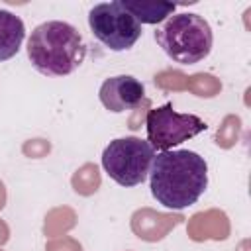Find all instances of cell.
Masks as SVG:
<instances>
[{
	"label": "cell",
	"mask_w": 251,
	"mask_h": 251,
	"mask_svg": "<svg viewBox=\"0 0 251 251\" xmlns=\"http://www.w3.org/2000/svg\"><path fill=\"white\" fill-rule=\"evenodd\" d=\"M149 186L153 198L165 208H188L208 186V165L202 155L188 149L161 151L153 159Z\"/></svg>",
	"instance_id": "cell-1"
},
{
	"label": "cell",
	"mask_w": 251,
	"mask_h": 251,
	"mask_svg": "<svg viewBox=\"0 0 251 251\" xmlns=\"http://www.w3.org/2000/svg\"><path fill=\"white\" fill-rule=\"evenodd\" d=\"M27 57L41 75L67 76L82 65L86 45L75 25L51 20L39 24L31 31L27 39Z\"/></svg>",
	"instance_id": "cell-2"
},
{
	"label": "cell",
	"mask_w": 251,
	"mask_h": 251,
	"mask_svg": "<svg viewBox=\"0 0 251 251\" xmlns=\"http://www.w3.org/2000/svg\"><path fill=\"white\" fill-rule=\"evenodd\" d=\"M155 41L175 63L194 65L210 55L214 35L210 24L202 16L182 12L171 16L165 25L157 27Z\"/></svg>",
	"instance_id": "cell-3"
},
{
	"label": "cell",
	"mask_w": 251,
	"mask_h": 251,
	"mask_svg": "<svg viewBox=\"0 0 251 251\" xmlns=\"http://www.w3.org/2000/svg\"><path fill=\"white\" fill-rule=\"evenodd\" d=\"M155 149L139 137H118L110 141L102 153V167L120 186L141 184L151 171Z\"/></svg>",
	"instance_id": "cell-4"
},
{
	"label": "cell",
	"mask_w": 251,
	"mask_h": 251,
	"mask_svg": "<svg viewBox=\"0 0 251 251\" xmlns=\"http://www.w3.org/2000/svg\"><path fill=\"white\" fill-rule=\"evenodd\" d=\"M88 25L92 35L110 51H127L141 37V24L120 0L94 4L88 12Z\"/></svg>",
	"instance_id": "cell-5"
},
{
	"label": "cell",
	"mask_w": 251,
	"mask_h": 251,
	"mask_svg": "<svg viewBox=\"0 0 251 251\" xmlns=\"http://www.w3.org/2000/svg\"><path fill=\"white\" fill-rule=\"evenodd\" d=\"M145 127H147V141L153 149L171 151V147L202 133L208 126L196 114L175 112L173 104L167 102L147 112Z\"/></svg>",
	"instance_id": "cell-6"
},
{
	"label": "cell",
	"mask_w": 251,
	"mask_h": 251,
	"mask_svg": "<svg viewBox=\"0 0 251 251\" xmlns=\"http://www.w3.org/2000/svg\"><path fill=\"white\" fill-rule=\"evenodd\" d=\"M98 96L106 110L120 114L126 110L139 108V104L145 102V88L135 76L118 75V76H110L102 82Z\"/></svg>",
	"instance_id": "cell-7"
},
{
	"label": "cell",
	"mask_w": 251,
	"mask_h": 251,
	"mask_svg": "<svg viewBox=\"0 0 251 251\" xmlns=\"http://www.w3.org/2000/svg\"><path fill=\"white\" fill-rule=\"evenodd\" d=\"M182 220L184 218L180 214L169 216V214H155L151 210H137L131 218V227L137 233V237L147 241H157L165 237V233Z\"/></svg>",
	"instance_id": "cell-8"
},
{
	"label": "cell",
	"mask_w": 251,
	"mask_h": 251,
	"mask_svg": "<svg viewBox=\"0 0 251 251\" xmlns=\"http://www.w3.org/2000/svg\"><path fill=\"white\" fill-rule=\"evenodd\" d=\"M25 37V25L20 16L0 10V61L12 59Z\"/></svg>",
	"instance_id": "cell-9"
},
{
	"label": "cell",
	"mask_w": 251,
	"mask_h": 251,
	"mask_svg": "<svg viewBox=\"0 0 251 251\" xmlns=\"http://www.w3.org/2000/svg\"><path fill=\"white\" fill-rule=\"evenodd\" d=\"M120 4L139 24H159L176 10L173 2L165 0H120Z\"/></svg>",
	"instance_id": "cell-10"
},
{
	"label": "cell",
	"mask_w": 251,
	"mask_h": 251,
	"mask_svg": "<svg viewBox=\"0 0 251 251\" xmlns=\"http://www.w3.org/2000/svg\"><path fill=\"white\" fill-rule=\"evenodd\" d=\"M212 218V212H206V214H196L190 222V237L200 241V239H206V237H214V239H226L227 237V222H226V216L220 214L214 224L210 222Z\"/></svg>",
	"instance_id": "cell-11"
},
{
	"label": "cell",
	"mask_w": 251,
	"mask_h": 251,
	"mask_svg": "<svg viewBox=\"0 0 251 251\" xmlns=\"http://www.w3.org/2000/svg\"><path fill=\"white\" fill-rule=\"evenodd\" d=\"M98 184H100V175L94 165H84L73 176V186L78 194H92V192H96Z\"/></svg>",
	"instance_id": "cell-12"
},
{
	"label": "cell",
	"mask_w": 251,
	"mask_h": 251,
	"mask_svg": "<svg viewBox=\"0 0 251 251\" xmlns=\"http://www.w3.org/2000/svg\"><path fill=\"white\" fill-rule=\"evenodd\" d=\"M186 86H190L196 96H208V98L216 96V92L220 90V82L212 75H204V73H198V75L190 76Z\"/></svg>",
	"instance_id": "cell-13"
},
{
	"label": "cell",
	"mask_w": 251,
	"mask_h": 251,
	"mask_svg": "<svg viewBox=\"0 0 251 251\" xmlns=\"http://www.w3.org/2000/svg\"><path fill=\"white\" fill-rule=\"evenodd\" d=\"M237 133H239V118L237 116H227L222 124V127L218 129V135H216V143L222 145V147H229L235 143L237 139Z\"/></svg>",
	"instance_id": "cell-14"
},
{
	"label": "cell",
	"mask_w": 251,
	"mask_h": 251,
	"mask_svg": "<svg viewBox=\"0 0 251 251\" xmlns=\"http://www.w3.org/2000/svg\"><path fill=\"white\" fill-rule=\"evenodd\" d=\"M47 151H49V143L43 139H33L24 145V153L29 157H43Z\"/></svg>",
	"instance_id": "cell-15"
},
{
	"label": "cell",
	"mask_w": 251,
	"mask_h": 251,
	"mask_svg": "<svg viewBox=\"0 0 251 251\" xmlns=\"http://www.w3.org/2000/svg\"><path fill=\"white\" fill-rule=\"evenodd\" d=\"M8 239V227L4 222H0V243H4Z\"/></svg>",
	"instance_id": "cell-16"
},
{
	"label": "cell",
	"mask_w": 251,
	"mask_h": 251,
	"mask_svg": "<svg viewBox=\"0 0 251 251\" xmlns=\"http://www.w3.org/2000/svg\"><path fill=\"white\" fill-rule=\"evenodd\" d=\"M4 206V184L0 182V208Z\"/></svg>",
	"instance_id": "cell-17"
}]
</instances>
